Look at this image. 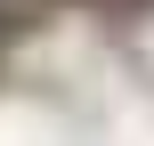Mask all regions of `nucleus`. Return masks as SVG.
I'll list each match as a JSON object with an SVG mask.
<instances>
[{"instance_id": "obj_2", "label": "nucleus", "mask_w": 154, "mask_h": 146, "mask_svg": "<svg viewBox=\"0 0 154 146\" xmlns=\"http://www.w3.org/2000/svg\"><path fill=\"white\" fill-rule=\"evenodd\" d=\"M16 8H97V0H16Z\"/></svg>"}, {"instance_id": "obj_1", "label": "nucleus", "mask_w": 154, "mask_h": 146, "mask_svg": "<svg viewBox=\"0 0 154 146\" xmlns=\"http://www.w3.org/2000/svg\"><path fill=\"white\" fill-rule=\"evenodd\" d=\"M16 33H24V8H16V0H0V57H8V41H16Z\"/></svg>"}, {"instance_id": "obj_3", "label": "nucleus", "mask_w": 154, "mask_h": 146, "mask_svg": "<svg viewBox=\"0 0 154 146\" xmlns=\"http://www.w3.org/2000/svg\"><path fill=\"white\" fill-rule=\"evenodd\" d=\"M97 8H122V16H146L154 0H97Z\"/></svg>"}]
</instances>
